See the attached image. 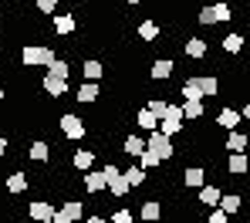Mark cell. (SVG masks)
Segmentation results:
<instances>
[{
	"mask_svg": "<svg viewBox=\"0 0 250 223\" xmlns=\"http://www.w3.org/2000/svg\"><path fill=\"white\" fill-rule=\"evenodd\" d=\"M247 51H250V47H247Z\"/></svg>",
	"mask_w": 250,
	"mask_h": 223,
	"instance_id": "cell-43",
	"label": "cell"
},
{
	"mask_svg": "<svg viewBox=\"0 0 250 223\" xmlns=\"http://www.w3.org/2000/svg\"><path fill=\"white\" fill-rule=\"evenodd\" d=\"M135 122H139L142 129H149V132H152V129H159V115H156V112H149V108H139Z\"/></svg>",
	"mask_w": 250,
	"mask_h": 223,
	"instance_id": "cell-22",
	"label": "cell"
},
{
	"mask_svg": "<svg viewBox=\"0 0 250 223\" xmlns=\"http://www.w3.org/2000/svg\"><path fill=\"white\" fill-rule=\"evenodd\" d=\"M183 51L193 58V61H200L203 54H207V41L203 38H186V44H183Z\"/></svg>",
	"mask_w": 250,
	"mask_h": 223,
	"instance_id": "cell-20",
	"label": "cell"
},
{
	"mask_svg": "<svg viewBox=\"0 0 250 223\" xmlns=\"http://www.w3.org/2000/svg\"><path fill=\"white\" fill-rule=\"evenodd\" d=\"M193 81H196V88H200V95H203V98L220 91V81H216V78H193Z\"/></svg>",
	"mask_w": 250,
	"mask_h": 223,
	"instance_id": "cell-28",
	"label": "cell"
},
{
	"mask_svg": "<svg viewBox=\"0 0 250 223\" xmlns=\"http://www.w3.org/2000/svg\"><path fill=\"white\" fill-rule=\"evenodd\" d=\"M209 10H213V20H216V24H227V20L233 17V14H230V3H213Z\"/></svg>",
	"mask_w": 250,
	"mask_h": 223,
	"instance_id": "cell-30",
	"label": "cell"
},
{
	"mask_svg": "<svg viewBox=\"0 0 250 223\" xmlns=\"http://www.w3.org/2000/svg\"><path fill=\"white\" fill-rule=\"evenodd\" d=\"M179 108H183V119H193V122L203 119V98H186Z\"/></svg>",
	"mask_w": 250,
	"mask_h": 223,
	"instance_id": "cell-12",
	"label": "cell"
},
{
	"mask_svg": "<svg viewBox=\"0 0 250 223\" xmlns=\"http://www.w3.org/2000/svg\"><path fill=\"white\" fill-rule=\"evenodd\" d=\"M146 149H152L163 162L166 159H172L176 156V145H172V139H169L166 132H159V129H152V135H149V142H146Z\"/></svg>",
	"mask_w": 250,
	"mask_h": 223,
	"instance_id": "cell-2",
	"label": "cell"
},
{
	"mask_svg": "<svg viewBox=\"0 0 250 223\" xmlns=\"http://www.w3.org/2000/svg\"><path fill=\"white\" fill-rule=\"evenodd\" d=\"M51 58H54V51L44 44H24L21 51V64L24 68H41V64H51Z\"/></svg>",
	"mask_w": 250,
	"mask_h": 223,
	"instance_id": "cell-1",
	"label": "cell"
},
{
	"mask_svg": "<svg viewBox=\"0 0 250 223\" xmlns=\"http://www.w3.org/2000/svg\"><path fill=\"white\" fill-rule=\"evenodd\" d=\"M82 213H84L82 200H64L61 206H54V223H75L82 220Z\"/></svg>",
	"mask_w": 250,
	"mask_h": 223,
	"instance_id": "cell-3",
	"label": "cell"
},
{
	"mask_svg": "<svg viewBox=\"0 0 250 223\" xmlns=\"http://www.w3.org/2000/svg\"><path fill=\"white\" fill-rule=\"evenodd\" d=\"M139 38H142V41H156V38H159V24H156V20H142V24H139Z\"/></svg>",
	"mask_w": 250,
	"mask_h": 223,
	"instance_id": "cell-27",
	"label": "cell"
},
{
	"mask_svg": "<svg viewBox=\"0 0 250 223\" xmlns=\"http://www.w3.org/2000/svg\"><path fill=\"white\" fill-rule=\"evenodd\" d=\"M220 196H223V193H220L216 186H200V203H203V206H216Z\"/></svg>",
	"mask_w": 250,
	"mask_h": 223,
	"instance_id": "cell-25",
	"label": "cell"
},
{
	"mask_svg": "<svg viewBox=\"0 0 250 223\" xmlns=\"http://www.w3.org/2000/svg\"><path fill=\"white\" fill-rule=\"evenodd\" d=\"M172 68H176V64H172V61H169V58H159V61H156V64H152V71H149V75H152V78H156V81H166L169 75H172Z\"/></svg>",
	"mask_w": 250,
	"mask_h": 223,
	"instance_id": "cell-21",
	"label": "cell"
},
{
	"mask_svg": "<svg viewBox=\"0 0 250 223\" xmlns=\"http://www.w3.org/2000/svg\"><path fill=\"white\" fill-rule=\"evenodd\" d=\"M216 206H220V210H227V213H230V217H233V213H240V206H244V200H240V196H237V193H223V196H220V203H216Z\"/></svg>",
	"mask_w": 250,
	"mask_h": 223,
	"instance_id": "cell-19",
	"label": "cell"
},
{
	"mask_svg": "<svg viewBox=\"0 0 250 223\" xmlns=\"http://www.w3.org/2000/svg\"><path fill=\"white\" fill-rule=\"evenodd\" d=\"M71 166L82 169V173H88V169L95 166V149H78V152L71 156Z\"/></svg>",
	"mask_w": 250,
	"mask_h": 223,
	"instance_id": "cell-10",
	"label": "cell"
},
{
	"mask_svg": "<svg viewBox=\"0 0 250 223\" xmlns=\"http://www.w3.org/2000/svg\"><path fill=\"white\" fill-rule=\"evenodd\" d=\"M125 179H128V186H142L146 182V169L139 166V169H125Z\"/></svg>",
	"mask_w": 250,
	"mask_h": 223,
	"instance_id": "cell-33",
	"label": "cell"
},
{
	"mask_svg": "<svg viewBox=\"0 0 250 223\" xmlns=\"http://www.w3.org/2000/svg\"><path fill=\"white\" fill-rule=\"evenodd\" d=\"M240 119H244V122H250V101L244 105V112H240Z\"/></svg>",
	"mask_w": 250,
	"mask_h": 223,
	"instance_id": "cell-40",
	"label": "cell"
},
{
	"mask_svg": "<svg viewBox=\"0 0 250 223\" xmlns=\"http://www.w3.org/2000/svg\"><path fill=\"white\" fill-rule=\"evenodd\" d=\"M247 145H250L247 135L237 132V129H230V135H227V149H230V152H247Z\"/></svg>",
	"mask_w": 250,
	"mask_h": 223,
	"instance_id": "cell-16",
	"label": "cell"
},
{
	"mask_svg": "<svg viewBox=\"0 0 250 223\" xmlns=\"http://www.w3.org/2000/svg\"><path fill=\"white\" fill-rule=\"evenodd\" d=\"M146 108H149V112H156V115L163 119V112H166V108H169V101H166V98H152V101H149Z\"/></svg>",
	"mask_w": 250,
	"mask_h": 223,
	"instance_id": "cell-35",
	"label": "cell"
},
{
	"mask_svg": "<svg viewBox=\"0 0 250 223\" xmlns=\"http://www.w3.org/2000/svg\"><path fill=\"white\" fill-rule=\"evenodd\" d=\"M142 149H146V142H142L139 135H128V139L122 142V152H128V156H139Z\"/></svg>",
	"mask_w": 250,
	"mask_h": 223,
	"instance_id": "cell-29",
	"label": "cell"
},
{
	"mask_svg": "<svg viewBox=\"0 0 250 223\" xmlns=\"http://www.w3.org/2000/svg\"><path fill=\"white\" fill-rule=\"evenodd\" d=\"M183 98H203V95H200V88H196V81H193V78H189V81L183 85Z\"/></svg>",
	"mask_w": 250,
	"mask_h": 223,
	"instance_id": "cell-37",
	"label": "cell"
},
{
	"mask_svg": "<svg viewBox=\"0 0 250 223\" xmlns=\"http://www.w3.org/2000/svg\"><path fill=\"white\" fill-rule=\"evenodd\" d=\"M3 186H7V193H14V196H17V193H24V189H27V186H31V179L24 176V173H10V176H7V182H3Z\"/></svg>",
	"mask_w": 250,
	"mask_h": 223,
	"instance_id": "cell-17",
	"label": "cell"
},
{
	"mask_svg": "<svg viewBox=\"0 0 250 223\" xmlns=\"http://www.w3.org/2000/svg\"><path fill=\"white\" fill-rule=\"evenodd\" d=\"M34 3H38V14H44V17H51L58 10V0H34Z\"/></svg>",
	"mask_w": 250,
	"mask_h": 223,
	"instance_id": "cell-34",
	"label": "cell"
},
{
	"mask_svg": "<svg viewBox=\"0 0 250 223\" xmlns=\"http://www.w3.org/2000/svg\"><path fill=\"white\" fill-rule=\"evenodd\" d=\"M51 152H54V149H51V145H47L44 139L31 142V149H27V156H31L34 162H51Z\"/></svg>",
	"mask_w": 250,
	"mask_h": 223,
	"instance_id": "cell-9",
	"label": "cell"
},
{
	"mask_svg": "<svg viewBox=\"0 0 250 223\" xmlns=\"http://www.w3.org/2000/svg\"><path fill=\"white\" fill-rule=\"evenodd\" d=\"M230 220V213L227 210H220V206H209V223H227Z\"/></svg>",
	"mask_w": 250,
	"mask_h": 223,
	"instance_id": "cell-36",
	"label": "cell"
},
{
	"mask_svg": "<svg viewBox=\"0 0 250 223\" xmlns=\"http://www.w3.org/2000/svg\"><path fill=\"white\" fill-rule=\"evenodd\" d=\"M82 75L88 78V81H98V78H105V64L95 61V58H88V61L82 64Z\"/></svg>",
	"mask_w": 250,
	"mask_h": 223,
	"instance_id": "cell-14",
	"label": "cell"
},
{
	"mask_svg": "<svg viewBox=\"0 0 250 223\" xmlns=\"http://www.w3.org/2000/svg\"><path fill=\"white\" fill-rule=\"evenodd\" d=\"M27 213H31V220H54V203H47V200H34L31 206H27Z\"/></svg>",
	"mask_w": 250,
	"mask_h": 223,
	"instance_id": "cell-5",
	"label": "cell"
},
{
	"mask_svg": "<svg viewBox=\"0 0 250 223\" xmlns=\"http://www.w3.org/2000/svg\"><path fill=\"white\" fill-rule=\"evenodd\" d=\"M112 220H115V223H128V220H132V210H115Z\"/></svg>",
	"mask_w": 250,
	"mask_h": 223,
	"instance_id": "cell-38",
	"label": "cell"
},
{
	"mask_svg": "<svg viewBox=\"0 0 250 223\" xmlns=\"http://www.w3.org/2000/svg\"><path fill=\"white\" fill-rule=\"evenodd\" d=\"M179 176H183V182H186V186H203V176H207V173H203L200 166H189V169H183Z\"/></svg>",
	"mask_w": 250,
	"mask_h": 223,
	"instance_id": "cell-24",
	"label": "cell"
},
{
	"mask_svg": "<svg viewBox=\"0 0 250 223\" xmlns=\"http://www.w3.org/2000/svg\"><path fill=\"white\" fill-rule=\"evenodd\" d=\"M0 101H3V85H0Z\"/></svg>",
	"mask_w": 250,
	"mask_h": 223,
	"instance_id": "cell-41",
	"label": "cell"
},
{
	"mask_svg": "<svg viewBox=\"0 0 250 223\" xmlns=\"http://www.w3.org/2000/svg\"><path fill=\"white\" fill-rule=\"evenodd\" d=\"M163 217V203L159 200H146L142 203V220H159Z\"/></svg>",
	"mask_w": 250,
	"mask_h": 223,
	"instance_id": "cell-26",
	"label": "cell"
},
{
	"mask_svg": "<svg viewBox=\"0 0 250 223\" xmlns=\"http://www.w3.org/2000/svg\"><path fill=\"white\" fill-rule=\"evenodd\" d=\"M105 186H108V176H105L102 169H95V173L84 176V189H88V193H102Z\"/></svg>",
	"mask_w": 250,
	"mask_h": 223,
	"instance_id": "cell-13",
	"label": "cell"
},
{
	"mask_svg": "<svg viewBox=\"0 0 250 223\" xmlns=\"http://www.w3.org/2000/svg\"><path fill=\"white\" fill-rule=\"evenodd\" d=\"M0 31H3V20H0Z\"/></svg>",
	"mask_w": 250,
	"mask_h": 223,
	"instance_id": "cell-42",
	"label": "cell"
},
{
	"mask_svg": "<svg viewBox=\"0 0 250 223\" xmlns=\"http://www.w3.org/2000/svg\"><path fill=\"white\" fill-rule=\"evenodd\" d=\"M51 75H58V78H71V64L61 61V58H51Z\"/></svg>",
	"mask_w": 250,
	"mask_h": 223,
	"instance_id": "cell-31",
	"label": "cell"
},
{
	"mask_svg": "<svg viewBox=\"0 0 250 223\" xmlns=\"http://www.w3.org/2000/svg\"><path fill=\"white\" fill-rule=\"evenodd\" d=\"M216 122H220V125H223V129L230 132V129H237V125L244 122V119H240V112H237V108H223V112L216 115Z\"/></svg>",
	"mask_w": 250,
	"mask_h": 223,
	"instance_id": "cell-18",
	"label": "cell"
},
{
	"mask_svg": "<svg viewBox=\"0 0 250 223\" xmlns=\"http://www.w3.org/2000/svg\"><path fill=\"white\" fill-rule=\"evenodd\" d=\"M41 85H44V91H47L51 98H64V95H68V78H58V75H47V78H44Z\"/></svg>",
	"mask_w": 250,
	"mask_h": 223,
	"instance_id": "cell-7",
	"label": "cell"
},
{
	"mask_svg": "<svg viewBox=\"0 0 250 223\" xmlns=\"http://www.w3.org/2000/svg\"><path fill=\"white\" fill-rule=\"evenodd\" d=\"M139 162H142V169H152V166H159L163 159H159L152 149H142V152H139Z\"/></svg>",
	"mask_w": 250,
	"mask_h": 223,
	"instance_id": "cell-32",
	"label": "cell"
},
{
	"mask_svg": "<svg viewBox=\"0 0 250 223\" xmlns=\"http://www.w3.org/2000/svg\"><path fill=\"white\" fill-rule=\"evenodd\" d=\"M105 189H108V193H112L115 200H122L125 193L132 189V186H128V179H125V173H115V176L108 179V186H105Z\"/></svg>",
	"mask_w": 250,
	"mask_h": 223,
	"instance_id": "cell-11",
	"label": "cell"
},
{
	"mask_svg": "<svg viewBox=\"0 0 250 223\" xmlns=\"http://www.w3.org/2000/svg\"><path fill=\"white\" fill-rule=\"evenodd\" d=\"M75 98H78L82 105H95V101H98V85H95V81H84L82 88L75 91Z\"/></svg>",
	"mask_w": 250,
	"mask_h": 223,
	"instance_id": "cell-15",
	"label": "cell"
},
{
	"mask_svg": "<svg viewBox=\"0 0 250 223\" xmlns=\"http://www.w3.org/2000/svg\"><path fill=\"white\" fill-rule=\"evenodd\" d=\"M247 169H250L247 152H230V159H227V173H230V176H244Z\"/></svg>",
	"mask_w": 250,
	"mask_h": 223,
	"instance_id": "cell-8",
	"label": "cell"
},
{
	"mask_svg": "<svg viewBox=\"0 0 250 223\" xmlns=\"http://www.w3.org/2000/svg\"><path fill=\"white\" fill-rule=\"evenodd\" d=\"M51 20H54V31H58L61 38H68V34L78 27V17H75V14H51Z\"/></svg>",
	"mask_w": 250,
	"mask_h": 223,
	"instance_id": "cell-6",
	"label": "cell"
},
{
	"mask_svg": "<svg viewBox=\"0 0 250 223\" xmlns=\"http://www.w3.org/2000/svg\"><path fill=\"white\" fill-rule=\"evenodd\" d=\"M7 156V135H0V159Z\"/></svg>",
	"mask_w": 250,
	"mask_h": 223,
	"instance_id": "cell-39",
	"label": "cell"
},
{
	"mask_svg": "<svg viewBox=\"0 0 250 223\" xmlns=\"http://www.w3.org/2000/svg\"><path fill=\"white\" fill-rule=\"evenodd\" d=\"M84 119H78L75 112H68V115H61V135L64 139H71V142H78V139H84Z\"/></svg>",
	"mask_w": 250,
	"mask_h": 223,
	"instance_id": "cell-4",
	"label": "cell"
},
{
	"mask_svg": "<svg viewBox=\"0 0 250 223\" xmlns=\"http://www.w3.org/2000/svg\"><path fill=\"white\" fill-rule=\"evenodd\" d=\"M244 44H247V38H240V34H227V38H223V51H227V54H240Z\"/></svg>",
	"mask_w": 250,
	"mask_h": 223,
	"instance_id": "cell-23",
	"label": "cell"
}]
</instances>
